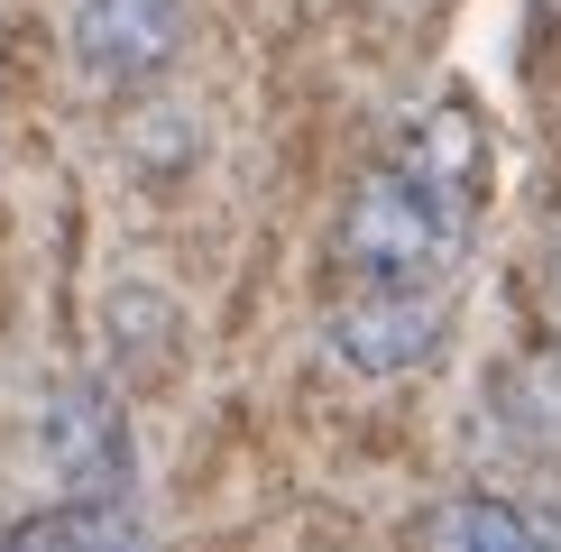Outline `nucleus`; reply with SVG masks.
<instances>
[{
    "instance_id": "4",
    "label": "nucleus",
    "mask_w": 561,
    "mask_h": 552,
    "mask_svg": "<svg viewBox=\"0 0 561 552\" xmlns=\"http://www.w3.org/2000/svg\"><path fill=\"white\" fill-rule=\"evenodd\" d=\"M433 552H561V525L525 516V506H506V497H442Z\"/></svg>"
},
{
    "instance_id": "3",
    "label": "nucleus",
    "mask_w": 561,
    "mask_h": 552,
    "mask_svg": "<svg viewBox=\"0 0 561 552\" xmlns=\"http://www.w3.org/2000/svg\"><path fill=\"white\" fill-rule=\"evenodd\" d=\"M37 442H46V470H56L65 497H121L129 488V424L102 387H83V378L56 387Z\"/></svg>"
},
{
    "instance_id": "2",
    "label": "nucleus",
    "mask_w": 561,
    "mask_h": 552,
    "mask_svg": "<svg viewBox=\"0 0 561 552\" xmlns=\"http://www.w3.org/2000/svg\"><path fill=\"white\" fill-rule=\"evenodd\" d=\"M65 46H75L83 83L129 92V83L167 74V56L184 46V0H75L65 10Z\"/></svg>"
},
{
    "instance_id": "5",
    "label": "nucleus",
    "mask_w": 561,
    "mask_h": 552,
    "mask_svg": "<svg viewBox=\"0 0 561 552\" xmlns=\"http://www.w3.org/2000/svg\"><path fill=\"white\" fill-rule=\"evenodd\" d=\"M0 552H138V534H129L121 497H65L46 516H19L0 534Z\"/></svg>"
},
{
    "instance_id": "1",
    "label": "nucleus",
    "mask_w": 561,
    "mask_h": 552,
    "mask_svg": "<svg viewBox=\"0 0 561 552\" xmlns=\"http://www.w3.org/2000/svg\"><path fill=\"white\" fill-rule=\"evenodd\" d=\"M488 120L470 92L424 102L368 157L332 230V341L350 368H424L451 332L460 267L488 221Z\"/></svg>"
}]
</instances>
